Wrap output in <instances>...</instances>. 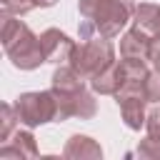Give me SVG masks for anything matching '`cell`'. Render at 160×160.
I'll use <instances>...</instances> for the list:
<instances>
[{"label": "cell", "instance_id": "cell-1", "mask_svg": "<svg viewBox=\"0 0 160 160\" xmlns=\"http://www.w3.org/2000/svg\"><path fill=\"white\" fill-rule=\"evenodd\" d=\"M88 80L80 78L70 65H58L52 78H50V90L58 100V120L62 122L68 118H80L90 120L98 112V100L95 92L88 90Z\"/></svg>", "mask_w": 160, "mask_h": 160}, {"label": "cell", "instance_id": "cell-2", "mask_svg": "<svg viewBox=\"0 0 160 160\" xmlns=\"http://www.w3.org/2000/svg\"><path fill=\"white\" fill-rule=\"evenodd\" d=\"M80 10V40L102 35V38H118L120 30L132 22L135 5L130 0H78Z\"/></svg>", "mask_w": 160, "mask_h": 160}, {"label": "cell", "instance_id": "cell-3", "mask_svg": "<svg viewBox=\"0 0 160 160\" xmlns=\"http://www.w3.org/2000/svg\"><path fill=\"white\" fill-rule=\"evenodd\" d=\"M2 50L8 60L18 70H35L45 62V52L40 45V38L18 18L10 12H2Z\"/></svg>", "mask_w": 160, "mask_h": 160}, {"label": "cell", "instance_id": "cell-4", "mask_svg": "<svg viewBox=\"0 0 160 160\" xmlns=\"http://www.w3.org/2000/svg\"><path fill=\"white\" fill-rule=\"evenodd\" d=\"M112 62H115V48H112L110 38H102V35L88 38L82 42H75V48L70 52V60H68V65L80 78H85L88 82Z\"/></svg>", "mask_w": 160, "mask_h": 160}, {"label": "cell", "instance_id": "cell-5", "mask_svg": "<svg viewBox=\"0 0 160 160\" xmlns=\"http://www.w3.org/2000/svg\"><path fill=\"white\" fill-rule=\"evenodd\" d=\"M15 112L18 120L25 128H38L45 122L58 120V100L52 90H35V92H22L15 100Z\"/></svg>", "mask_w": 160, "mask_h": 160}, {"label": "cell", "instance_id": "cell-6", "mask_svg": "<svg viewBox=\"0 0 160 160\" xmlns=\"http://www.w3.org/2000/svg\"><path fill=\"white\" fill-rule=\"evenodd\" d=\"M115 102L120 108V118H122L125 128H130V130L145 128V120H148L145 105L150 102L145 95V80H125L120 85V90L115 92Z\"/></svg>", "mask_w": 160, "mask_h": 160}, {"label": "cell", "instance_id": "cell-7", "mask_svg": "<svg viewBox=\"0 0 160 160\" xmlns=\"http://www.w3.org/2000/svg\"><path fill=\"white\" fill-rule=\"evenodd\" d=\"M40 45H42V52H45V62H52V65H62L65 60H70V52L75 48V42L58 28L42 30Z\"/></svg>", "mask_w": 160, "mask_h": 160}, {"label": "cell", "instance_id": "cell-8", "mask_svg": "<svg viewBox=\"0 0 160 160\" xmlns=\"http://www.w3.org/2000/svg\"><path fill=\"white\" fill-rule=\"evenodd\" d=\"M38 155V145H35V138L28 130H15L12 132V140H5L2 148H0V158L8 160V158H35Z\"/></svg>", "mask_w": 160, "mask_h": 160}, {"label": "cell", "instance_id": "cell-9", "mask_svg": "<svg viewBox=\"0 0 160 160\" xmlns=\"http://www.w3.org/2000/svg\"><path fill=\"white\" fill-rule=\"evenodd\" d=\"M132 28L145 32L148 38H160V5L155 2H140L132 12Z\"/></svg>", "mask_w": 160, "mask_h": 160}, {"label": "cell", "instance_id": "cell-10", "mask_svg": "<svg viewBox=\"0 0 160 160\" xmlns=\"http://www.w3.org/2000/svg\"><path fill=\"white\" fill-rule=\"evenodd\" d=\"M62 155L65 158H72V160H85V158L88 160H98V158H102V148L92 138H88V135H72L65 142Z\"/></svg>", "mask_w": 160, "mask_h": 160}, {"label": "cell", "instance_id": "cell-11", "mask_svg": "<svg viewBox=\"0 0 160 160\" xmlns=\"http://www.w3.org/2000/svg\"><path fill=\"white\" fill-rule=\"evenodd\" d=\"M150 42H152V38H148L138 28H130L128 32L120 35V58H145L148 60Z\"/></svg>", "mask_w": 160, "mask_h": 160}, {"label": "cell", "instance_id": "cell-12", "mask_svg": "<svg viewBox=\"0 0 160 160\" xmlns=\"http://www.w3.org/2000/svg\"><path fill=\"white\" fill-rule=\"evenodd\" d=\"M90 90L95 95H115L120 90V70H118V60L112 65H108L100 75H95L90 82Z\"/></svg>", "mask_w": 160, "mask_h": 160}, {"label": "cell", "instance_id": "cell-13", "mask_svg": "<svg viewBox=\"0 0 160 160\" xmlns=\"http://www.w3.org/2000/svg\"><path fill=\"white\" fill-rule=\"evenodd\" d=\"M15 122H20L18 120V112H15V105H2L0 108V140L5 142V140H10V135H12V130H15Z\"/></svg>", "mask_w": 160, "mask_h": 160}, {"label": "cell", "instance_id": "cell-14", "mask_svg": "<svg viewBox=\"0 0 160 160\" xmlns=\"http://www.w3.org/2000/svg\"><path fill=\"white\" fill-rule=\"evenodd\" d=\"M35 8H38V2H35V0H2V12L18 15V18L28 15V12H30V10H35Z\"/></svg>", "mask_w": 160, "mask_h": 160}, {"label": "cell", "instance_id": "cell-15", "mask_svg": "<svg viewBox=\"0 0 160 160\" xmlns=\"http://www.w3.org/2000/svg\"><path fill=\"white\" fill-rule=\"evenodd\" d=\"M145 95L150 102L160 105V70H150V75L145 78Z\"/></svg>", "mask_w": 160, "mask_h": 160}, {"label": "cell", "instance_id": "cell-16", "mask_svg": "<svg viewBox=\"0 0 160 160\" xmlns=\"http://www.w3.org/2000/svg\"><path fill=\"white\" fill-rule=\"evenodd\" d=\"M130 155H140V158H152V160H158V158H160V142L145 138V140L135 148V152H130Z\"/></svg>", "mask_w": 160, "mask_h": 160}, {"label": "cell", "instance_id": "cell-17", "mask_svg": "<svg viewBox=\"0 0 160 160\" xmlns=\"http://www.w3.org/2000/svg\"><path fill=\"white\" fill-rule=\"evenodd\" d=\"M148 62L152 70H160V38H155L150 42V50H148Z\"/></svg>", "mask_w": 160, "mask_h": 160}, {"label": "cell", "instance_id": "cell-18", "mask_svg": "<svg viewBox=\"0 0 160 160\" xmlns=\"http://www.w3.org/2000/svg\"><path fill=\"white\" fill-rule=\"evenodd\" d=\"M35 2H38V8H52L58 0H35Z\"/></svg>", "mask_w": 160, "mask_h": 160}]
</instances>
